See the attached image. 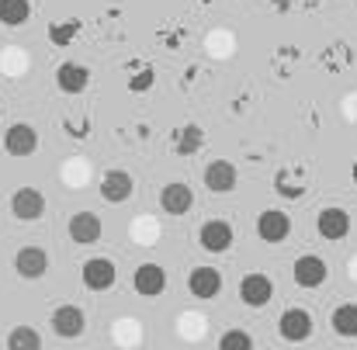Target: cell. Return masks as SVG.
<instances>
[{"instance_id": "obj_1", "label": "cell", "mask_w": 357, "mask_h": 350, "mask_svg": "<svg viewBox=\"0 0 357 350\" xmlns=\"http://www.w3.org/2000/svg\"><path fill=\"white\" fill-rule=\"evenodd\" d=\"M312 330H316V319L302 305H288L278 316V337L284 344H305V340H312Z\"/></svg>"}, {"instance_id": "obj_2", "label": "cell", "mask_w": 357, "mask_h": 350, "mask_svg": "<svg viewBox=\"0 0 357 350\" xmlns=\"http://www.w3.org/2000/svg\"><path fill=\"white\" fill-rule=\"evenodd\" d=\"M326 277H330V264H326L319 253H302V257H295V264H291V281H295L302 291L323 288Z\"/></svg>"}, {"instance_id": "obj_3", "label": "cell", "mask_w": 357, "mask_h": 350, "mask_svg": "<svg viewBox=\"0 0 357 350\" xmlns=\"http://www.w3.org/2000/svg\"><path fill=\"white\" fill-rule=\"evenodd\" d=\"M80 281H84L87 291H98V295L112 291L115 281H119V267H115L112 257H87L84 267H80Z\"/></svg>"}, {"instance_id": "obj_4", "label": "cell", "mask_w": 357, "mask_h": 350, "mask_svg": "<svg viewBox=\"0 0 357 350\" xmlns=\"http://www.w3.org/2000/svg\"><path fill=\"white\" fill-rule=\"evenodd\" d=\"M49 323H52V333H56L59 340H77V337H84V330H87V312H84L80 305L66 302V305H56V309H52Z\"/></svg>"}, {"instance_id": "obj_5", "label": "cell", "mask_w": 357, "mask_h": 350, "mask_svg": "<svg viewBox=\"0 0 357 350\" xmlns=\"http://www.w3.org/2000/svg\"><path fill=\"white\" fill-rule=\"evenodd\" d=\"M354 229V219H351V212L347 208H340V205H330V208H319V215H316V233L323 236V239H330V243H340V239H347Z\"/></svg>"}, {"instance_id": "obj_6", "label": "cell", "mask_w": 357, "mask_h": 350, "mask_svg": "<svg viewBox=\"0 0 357 350\" xmlns=\"http://www.w3.org/2000/svg\"><path fill=\"white\" fill-rule=\"evenodd\" d=\"M271 298H274V281H271V274L253 271V274H246V277L239 281V302H243L246 309H264Z\"/></svg>"}, {"instance_id": "obj_7", "label": "cell", "mask_w": 357, "mask_h": 350, "mask_svg": "<svg viewBox=\"0 0 357 350\" xmlns=\"http://www.w3.org/2000/svg\"><path fill=\"white\" fill-rule=\"evenodd\" d=\"M98 188H101V198L108 205H125L135 195V177L128 170H121V167H112V170L101 174V184Z\"/></svg>"}, {"instance_id": "obj_8", "label": "cell", "mask_w": 357, "mask_h": 350, "mask_svg": "<svg viewBox=\"0 0 357 350\" xmlns=\"http://www.w3.org/2000/svg\"><path fill=\"white\" fill-rule=\"evenodd\" d=\"M198 243L208 253H229L233 243H236V229L226 219H208V222L198 226Z\"/></svg>"}, {"instance_id": "obj_9", "label": "cell", "mask_w": 357, "mask_h": 350, "mask_svg": "<svg viewBox=\"0 0 357 350\" xmlns=\"http://www.w3.org/2000/svg\"><path fill=\"white\" fill-rule=\"evenodd\" d=\"M10 215L17 222H38L45 215V195L38 188H17L10 195Z\"/></svg>"}, {"instance_id": "obj_10", "label": "cell", "mask_w": 357, "mask_h": 350, "mask_svg": "<svg viewBox=\"0 0 357 350\" xmlns=\"http://www.w3.org/2000/svg\"><path fill=\"white\" fill-rule=\"evenodd\" d=\"M188 295L198 302H212L222 295V271L219 267H195L188 274Z\"/></svg>"}, {"instance_id": "obj_11", "label": "cell", "mask_w": 357, "mask_h": 350, "mask_svg": "<svg viewBox=\"0 0 357 350\" xmlns=\"http://www.w3.org/2000/svg\"><path fill=\"white\" fill-rule=\"evenodd\" d=\"M132 288H135V295H142V298H160V295L167 291V271H163L160 264L146 260V264L135 267Z\"/></svg>"}, {"instance_id": "obj_12", "label": "cell", "mask_w": 357, "mask_h": 350, "mask_svg": "<svg viewBox=\"0 0 357 350\" xmlns=\"http://www.w3.org/2000/svg\"><path fill=\"white\" fill-rule=\"evenodd\" d=\"M257 236H260L264 243H271V246L284 243V239L291 236V215L281 212V208H264V212L257 215Z\"/></svg>"}, {"instance_id": "obj_13", "label": "cell", "mask_w": 357, "mask_h": 350, "mask_svg": "<svg viewBox=\"0 0 357 350\" xmlns=\"http://www.w3.org/2000/svg\"><path fill=\"white\" fill-rule=\"evenodd\" d=\"M14 271L24 281H42L49 274V253L42 246H21L14 253Z\"/></svg>"}, {"instance_id": "obj_14", "label": "cell", "mask_w": 357, "mask_h": 350, "mask_svg": "<svg viewBox=\"0 0 357 350\" xmlns=\"http://www.w3.org/2000/svg\"><path fill=\"white\" fill-rule=\"evenodd\" d=\"M56 87L66 98H80L91 87V70L84 63H59L56 66Z\"/></svg>"}, {"instance_id": "obj_15", "label": "cell", "mask_w": 357, "mask_h": 350, "mask_svg": "<svg viewBox=\"0 0 357 350\" xmlns=\"http://www.w3.org/2000/svg\"><path fill=\"white\" fill-rule=\"evenodd\" d=\"M35 149H38V132H35V125L14 121V125L3 132V153H7V156H31Z\"/></svg>"}, {"instance_id": "obj_16", "label": "cell", "mask_w": 357, "mask_h": 350, "mask_svg": "<svg viewBox=\"0 0 357 350\" xmlns=\"http://www.w3.org/2000/svg\"><path fill=\"white\" fill-rule=\"evenodd\" d=\"M160 208L167 212V215H188L191 208H195V191H191V184H184V181H170V184H163V191H160Z\"/></svg>"}, {"instance_id": "obj_17", "label": "cell", "mask_w": 357, "mask_h": 350, "mask_svg": "<svg viewBox=\"0 0 357 350\" xmlns=\"http://www.w3.org/2000/svg\"><path fill=\"white\" fill-rule=\"evenodd\" d=\"M236 181H239V170H236V163H229V160H212L205 167V188L212 195H233L236 191Z\"/></svg>"}, {"instance_id": "obj_18", "label": "cell", "mask_w": 357, "mask_h": 350, "mask_svg": "<svg viewBox=\"0 0 357 350\" xmlns=\"http://www.w3.org/2000/svg\"><path fill=\"white\" fill-rule=\"evenodd\" d=\"M70 239L77 243V246H94L101 236H105V222H101V215L98 212H77L73 219H70Z\"/></svg>"}, {"instance_id": "obj_19", "label": "cell", "mask_w": 357, "mask_h": 350, "mask_svg": "<svg viewBox=\"0 0 357 350\" xmlns=\"http://www.w3.org/2000/svg\"><path fill=\"white\" fill-rule=\"evenodd\" d=\"M170 146H174L177 156H195V153H202V146H205V128L195 125V121H188V125L174 128Z\"/></svg>"}, {"instance_id": "obj_20", "label": "cell", "mask_w": 357, "mask_h": 350, "mask_svg": "<svg viewBox=\"0 0 357 350\" xmlns=\"http://www.w3.org/2000/svg\"><path fill=\"white\" fill-rule=\"evenodd\" d=\"M354 63H357V56L347 42H330V45L319 52V66H323L326 73H347Z\"/></svg>"}, {"instance_id": "obj_21", "label": "cell", "mask_w": 357, "mask_h": 350, "mask_svg": "<svg viewBox=\"0 0 357 350\" xmlns=\"http://www.w3.org/2000/svg\"><path fill=\"white\" fill-rule=\"evenodd\" d=\"M274 195L284 198V201H302V198L309 195V181L298 177V174H291L288 167H281V170L274 174Z\"/></svg>"}, {"instance_id": "obj_22", "label": "cell", "mask_w": 357, "mask_h": 350, "mask_svg": "<svg viewBox=\"0 0 357 350\" xmlns=\"http://www.w3.org/2000/svg\"><path fill=\"white\" fill-rule=\"evenodd\" d=\"M80 31H84V21H80V17H59V21H49V45L66 49V45H73V42L80 38Z\"/></svg>"}, {"instance_id": "obj_23", "label": "cell", "mask_w": 357, "mask_h": 350, "mask_svg": "<svg viewBox=\"0 0 357 350\" xmlns=\"http://www.w3.org/2000/svg\"><path fill=\"white\" fill-rule=\"evenodd\" d=\"M330 326L340 340H357V302H340L330 316Z\"/></svg>"}, {"instance_id": "obj_24", "label": "cell", "mask_w": 357, "mask_h": 350, "mask_svg": "<svg viewBox=\"0 0 357 350\" xmlns=\"http://www.w3.org/2000/svg\"><path fill=\"white\" fill-rule=\"evenodd\" d=\"M31 17V0H0V24L3 28H21Z\"/></svg>"}, {"instance_id": "obj_25", "label": "cell", "mask_w": 357, "mask_h": 350, "mask_svg": "<svg viewBox=\"0 0 357 350\" xmlns=\"http://www.w3.org/2000/svg\"><path fill=\"white\" fill-rule=\"evenodd\" d=\"M153 84H156V66H149V63H132V73L125 77V87H128L132 94H146V91H153Z\"/></svg>"}, {"instance_id": "obj_26", "label": "cell", "mask_w": 357, "mask_h": 350, "mask_svg": "<svg viewBox=\"0 0 357 350\" xmlns=\"http://www.w3.org/2000/svg\"><path fill=\"white\" fill-rule=\"evenodd\" d=\"M7 347L10 350H38L42 347V333L31 330V326H14L7 333Z\"/></svg>"}, {"instance_id": "obj_27", "label": "cell", "mask_w": 357, "mask_h": 350, "mask_svg": "<svg viewBox=\"0 0 357 350\" xmlns=\"http://www.w3.org/2000/svg\"><path fill=\"white\" fill-rule=\"evenodd\" d=\"M298 59H302V49H298V45H278V49H274V73H278V77H288L284 66H288V63L295 66Z\"/></svg>"}, {"instance_id": "obj_28", "label": "cell", "mask_w": 357, "mask_h": 350, "mask_svg": "<svg viewBox=\"0 0 357 350\" xmlns=\"http://www.w3.org/2000/svg\"><path fill=\"white\" fill-rule=\"evenodd\" d=\"M156 38H160L163 49H181V45L188 42V28H184V24H167V28L156 31Z\"/></svg>"}, {"instance_id": "obj_29", "label": "cell", "mask_w": 357, "mask_h": 350, "mask_svg": "<svg viewBox=\"0 0 357 350\" xmlns=\"http://www.w3.org/2000/svg\"><path fill=\"white\" fill-rule=\"evenodd\" d=\"M219 350H253V337L246 330H226L219 337Z\"/></svg>"}, {"instance_id": "obj_30", "label": "cell", "mask_w": 357, "mask_h": 350, "mask_svg": "<svg viewBox=\"0 0 357 350\" xmlns=\"http://www.w3.org/2000/svg\"><path fill=\"white\" fill-rule=\"evenodd\" d=\"M91 128H94V121H91V115H66L63 118V132L66 135H73V139H87L91 135Z\"/></svg>"}, {"instance_id": "obj_31", "label": "cell", "mask_w": 357, "mask_h": 350, "mask_svg": "<svg viewBox=\"0 0 357 350\" xmlns=\"http://www.w3.org/2000/svg\"><path fill=\"white\" fill-rule=\"evenodd\" d=\"M271 7H274V14H288L291 10V0H267Z\"/></svg>"}, {"instance_id": "obj_32", "label": "cell", "mask_w": 357, "mask_h": 350, "mask_svg": "<svg viewBox=\"0 0 357 350\" xmlns=\"http://www.w3.org/2000/svg\"><path fill=\"white\" fill-rule=\"evenodd\" d=\"M351 181L357 184V160H354V167H351Z\"/></svg>"}, {"instance_id": "obj_33", "label": "cell", "mask_w": 357, "mask_h": 350, "mask_svg": "<svg viewBox=\"0 0 357 350\" xmlns=\"http://www.w3.org/2000/svg\"><path fill=\"white\" fill-rule=\"evenodd\" d=\"M198 3H205V7H208V3H215V0H198Z\"/></svg>"}, {"instance_id": "obj_34", "label": "cell", "mask_w": 357, "mask_h": 350, "mask_svg": "<svg viewBox=\"0 0 357 350\" xmlns=\"http://www.w3.org/2000/svg\"><path fill=\"white\" fill-rule=\"evenodd\" d=\"M0 115H3V101H0Z\"/></svg>"}]
</instances>
